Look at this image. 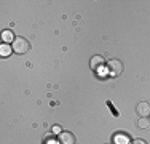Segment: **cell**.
I'll use <instances>...</instances> for the list:
<instances>
[{
  "label": "cell",
  "mask_w": 150,
  "mask_h": 144,
  "mask_svg": "<svg viewBox=\"0 0 150 144\" xmlns=\"http://www.w3.org/2000/svg\"><path fill=\"white\" fill-rule=\"evenodd\" d=\"M133 144H147V143H145L144 139H134V141H133Z\"/></svg>",
  "instance_id": "cell-11"
},
{
  "label": "cell",
  "mask_w": 150,
  "mask_h": 144,
  "mask_svg": "<svg viewBox=\"0 0 150 144\" xmlns=\"http://www.w3.org/2000/svg\"><path fill=\"white\" fill-rule=\"evenodd\" d=\"M136 125H137V128L145 130V128H149V127H150V118H147V117H141V118H137Z\"/></svg>",
  "instance_id": "cell-9"
},
{
  "label": "cell",
  "mask_w": 150,
  "mask_h": 144,
  "mask_svg": "<svg viewBox=\"0 0 150 144\" xmlns=\"http://www.w3.org/2000/svg\"><path fill=\"white\" fill-rule=\"evenodd\" d=\"M136 112H137L139 117H149L150 115V104L145 103V101L137 103V106H136Z\"/></svg>",
  "instance_id": "cell-3"
},
{
  "label": "cell",
  "mask_w": 150,
  "mask_h": 144,
  "mask_svg": "<svg viewBox=\"0 0 150 144\" xmlns=\"http://www.w3.org/2000/svg\"><path fill=\"white\" fill-rule=\"evenodd\" d=\"M59 144H75V136L70 131H62L59 135Z\"/></svg>",
  "instance_id": "cell-4"
},
{
  "label": "cell",
  "mask_w": 150,
  "mask_h": 144,
  "mask_svg": "<svg viewBox=\"0 0 150 144\" xmlns=\"http://www.w3.org/2000/svg\"><path fill=\"white\" fill-rule=\"evenodd\" d=\"M53 131H54V133H58V135H61V128L58 127V125H54V127H53Z\"/></svg>",
  "instance_id": "cell-12"
},
{
  "label": "cell",
  "mask_w": 150,
  "mask_h": 144,
  "mask_svg": "<svg viewBox=\"0 0 150 144\" xmlns=\"http://www.w3.org/2000/svg\"><path fill=\"white\" fill-rule=\"evenodd\" d=\"M129 143H131V139L126 133H117L113 136V144H129Z\"/></svg>",
  "instance_id": "cell-6"
},
{
  "label": "cell",
  "mask_w": 150,
  "mask_h": 144,
  "mask_svg": "<svg viewBox=\"0 0 150 144\" xmlns=\"http://www.w3.org/2000/svg\"><path fill=\"white\" fill-rule=\"evenodd\" d=\"M123 63L120 59H110L107 63V74L112 75V77H118V75L123 72Z\"/></svg>",
  "instance_id": "cell-2"
},
{
  "label": "cell",
  "mask_w": 150,
  "mask_h": 144,
  "mask_svg": "<svg viewBox=\"0 0 150 144\" xmlns=\"http://www.w3.org/2000/svg\"><path fill=\"white\" fill-rule=\"evenodd\" d=\"M15 35H13V32L10 31V29H6V31H3L2 32V40H3V43H6V42H15Z\"/></svg>",
  "instance_id": "cell-8"
},
{
  "label": "cell",
  "mask_w": 150,
  "mask_h": 144,
  "mask_svg": "<svg viewBox=\"0 0 150 144\" xmlns=\"http://www.w3.org/2000/svg\"><path fill=\"white\" fill-rule=\"evenodd\" d=\"M107 106H109V110H110V112H112L113 115H115V117H118V115H120V112L115 109V106L112 104V101H107Z\"/></svg>",
  "instance_id": "cell-10"
},
{
  "label": "cell",
  "mask_w": 150,
  "mask_h": 144,
  "mask_svg": "<svg viewBox=\"0 0 150 144\" xmlns=\"http://www.w3.org/2000/svg\"><path fill=\"white\" fill-rule=\"evenodd\" d=\"M11 51H13V46L10 45V43H2V45H0V56H2V58L10 56V55H11Z\"/></svg>",
  "instance_id": "cell-7"
},
{
  "label": "cell",
  "mask_w": 150,
  "mask_h": 144,
  "mask_svg": "<svg viewBox=\"0 0 150 144\" xmlns=\"http://www.w3.org/2000/svg\"><path fill=\"white\" fill-rule=\"evenodd\" d=\"M11 46H13V51H15L16 55H26L30 50V43L24 37H16L15 42L11 43Z\"/></svg>",
  "instance_id": "cell-1"
},
{
  "label": "cell",
  "mask_w": 150,
  "mask_h": 144,
  "mask_svg": "<svg viewBox=\"0 0 150 144\" xmlns=\"http://www.w3.org/2000/svg\"><path fill=\"white\" fill-rule=\"evenodd\" d=\"M149 117H150V115H149Z\"/></svg>",
  "instance_id": "cell-13"
},
{
  "label": "cell",
  "mask_w": 150,
  "mask_h": 144,
  "mask_svg": "<svg viewBox=\"0 0 150 144\" xmlns=\"http://www.w3.org/2000/svg\"><path fill=\"white\" fill-rule=\"evenodd\" d=\"M102 66H104V58H102V56L94 55L90 59V67H91L93 71H98L99 67H102Z\"/></svg>",
  "instance_id": "cell-5"
}]
</instances>
